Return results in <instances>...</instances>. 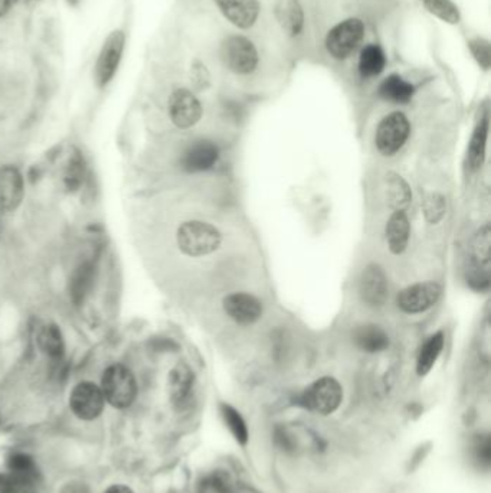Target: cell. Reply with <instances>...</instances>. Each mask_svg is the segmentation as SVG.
<instances>
[{"label": "cell", "instance_id": "23", "mask_svg": "<svg viewBox=\"0 0 491 493\" xmlns=\"http://www.w3.org/2000/svg\"><path fill=\"white\" fill-rule=\"evenodd\" d=\"M444 345H445V336H444L443 332H437L428 338L427 342L421 346L418 358H416V373L420 377H425L431 372L441 353H443Z\"/></svg>", "mask_w": 491, "mask_h": 493}, {"label": "cell", "instance_id": "29", "mask_svg": "<svg viewBox=\"0 0 491 493\" xmlns=\"http://www.w3.org/2000/svg\"><path fill=\"white\" fill-rule=\"evenodd\" d=\"M86 176V162L78 151L69 156L68 163L64 171V186L68 192H77L84 184Z\"/></svg>", "mask_w": 491, "mask_h": 493}, {"label": "cell", "instance_id": "10", "mask_svg": "<svg viewBox=\"0 0 491 493\" xmlns=\"http://www.w3.org/2000/svg\"><path fill=\"white\" fill-rule=\"evenodd\" d=\"M104 405H106V398L97 383L84 381L72 388L71 395H69V408L79 420H84V422L96 420L103 413Z\"/></svg>", "mask_w": 491, "mask_h": 493}, {"label": "cell", "instance_id": "36", "mask_svg": "<svg viewBox=\"0 0 491 493\" xmlns=\"http://www.w3.org/2000/svg\"><path fill=\"white\" fill-rule=\"evenodd\" d=\"M471 51L475 54L481 66L488 68L490 66V45L488 42L475 41L471 44Z\"/></svg>", "mask_w": 491, "mask_h": 493}, {"label": "cell", "instance_id": "11", "mask_svg": "<svg viewBox=\"0 0 491 493\" xmlns=\"http://www.w3.org/2000/svg\"><path fill=\"white\" fill-rule=\"evenodd\" d=\"M214 4L222 16L241 31L256 26L263 12L259 0H214Z\"/></svg>", "mask_w": 491, "mask_h": 493}, {"label": "cell", "instance_id": "33", "mask_svg": "<svg viewBox=\"0 0 491 493\" xmlns=\"http://www.w3.org/2000/svg\"><path fill=\"white\" fill-rule=\"evenodd\" d=\"M423 213L428 224L437 226L447 214V201L438 192H433L423 199Z\"/></svg>", "mask_w": 491, "mask_h": 493}, {"label": "cell", "instance_id": "22", "mask_svg": "<svg viewBox=\"0 0 491 493\" xmlns=\"http://www.w3.org/2000/svg\"><path fill=\"white\" fill-rule=\"evenodd\" d=\"M353 341L359 350L368 353H379L388 350L389 336L381 326H359L353 333Z\"/></svg>", "mask_w": 491, "mask_h": 493}, {"label": "cell", "instance_id": "4", "mask_svg": "<svg viewBox=\"0 0 491 493\" xmlns=\"http://www.w3.org/2000/svg\"><path fill=\"white\" fill-rule=\"evenodd\" d=\"M222 233L212 224L192 219L182 224L176 233L179 250L188 257H206L222 246Z\"/></svg>", "mask_w": 491, "mask_h": 493}, {"label": "cell", "instance_id": "20", "mask_svg": "<svg viewBox=\"0 0 491 493\" xmlns=\"http://www.w3.org/2000/svg\"><path fill=\"white\" fill-rule=\"evenodd\" d=\"M378 94L389 103L408 104L415 94V86L400 74H392L379 84Z\"/></svg>", "mask_w": 491, "mask_h": 493}, {"label": "cell", "instance_id": "34", "mask_svg": "<svg viewBox=\"0 0 491 493\" xmlns=\"http://www.w3.org/2000/svg\"><path fill=\"white\" fill-rule=\"evenodd\" d=\"M0 493H38V482L7 472L0 475Z\"/></svg>", "mask_w": 491, "mask_h": 493}, {"label": "cell", "instance_id": "40", "mask_svg": "<svg viewBox=\"0 0 491 493\" xmlns=\"http://www.w3.org/2000/svg\"><path fill=\"white\" fill-rule=\"evenodd\" d=\"M104 493H134L133 490L130 489L129 487H124V485H114V487H110L109 489Z\"/></svg>", "mask_w": 491, "mask_h": 493}, {"label": "cell", "instance_id": "18", "mask_svg": "<svg viewBox=\"0 0 491 493\" xmlns=\"http://www.w3.org/2000/svg\"><path fill=\"white\" fill-rule=\"evenodd\" d=\"M194 375L188 363L179 362L169 373V395L176 407L188 404L193 390Z\"/></svg>", "mask_w": 491, "mask_h": 493}, {"label": "cell", "instance_id": "9", "mask_svg": "<svg viewBox=\"0 0 491 493\" xmlns=\"http://www.w3.org/2000/svg\"><path fill=\"white\" fill-rule=\"evenodd\" d=\"M168 113L174 126L181 131H188L201 121L204 107L193 91L181 87L173 89L169 97Z\"/></svg>", "mask_w": 491, "mask_h": 493}, {"label": "cell", "instance_id": "35", "mask_svg": "<svg viewBox=\"0 0 491 493\" xmlns=\"http://www.w3.org/2000/svg\"><path fill=\"white\" fill-rule=\"evenodd\" d=\"M198 493H234V490L224 473H214L201 480Z\"/></svg>", "mask_w": 491, "mask_h": 493}, {"label": "cell", "instance_id": "2", "mask_svg": "<svg viewBox=\"0 0 491 493\" xmlns=\"http://www.w3.org/2000/svg\"><path fill=\"white\" fill-rule=\"evenodd\" d=\"M219 59L226 71L234 76L246 79L258 71L263 54L258 44L244 34H226L219 45Z\"/></svg>", "mask_w": 491, "mask_h": 493}, {"label": "cell", "instance_id": "14", "mask_svg": "<svg viewBox=\"0 0 491 493\" xmlns=\"http://www.w3.org/2000/svg\"><path fill=\"white\" fill-rule=\"evenodd\" d=\"M25 196V184L21 172L14 166L0 169V211L14 213Z\"/></svg>", "mask_w": 491, "mask_h": 493}, {"label": "cell", "instance_id": "26", "mask_svg": "<svg viewBox=\"0 0 491 493\" xmlns=\"http://www.w3.org/2000/svg\"><path fill=\"white\" fill-rule=\"evenodd\" d=\"M386 178H388L386 181H388V198L391 208L393 211H406L413 203V191L408 182L395 172H389Z\"/></svg>", "mask_w": 491, "mask_h": 493}, {"label": "cell", "instance_id": "5", "mask_svg": "<svg viewBox=\"0 0 491 493\" xmlns=\"http://www.w3.org/2000/svg\"><path fill=\"white\" fill-rule=\"evenodd\" d=\"M101 391L110 405L127 408L137 397V383L133 372L121 363H113L106 368L101 377Z\"/></svg>", "mask_w": 491, "mask_h": 493}, {"label": "cell", "instance_id": "6", "mask_svg": "<svg viewBox=\"0 0 491 493\" xmlns=\"http://www.w3.org/2000/svg\"><path fill=\"white\" fill-rule=\"evenodd\" d=\"M343 388L338 380L323 377L314 381L298 398V404L316 414L329 415L340 407Z\"/></svg>", "mask_w": 491, "mask_h": 493}, {"label": "cell", "instance_id": "31", "mask_svg": "<svg viewBox=\"0 0 491 493\" xmlns=\"http://www.w3.org/2000/svg\"><path fill=\"white\" fill-rule=\"evenodd\" d=\"M7 472L16 477H26V479L37 480L39 482L38 466L26 453H14L7 459Z\"/></svg>", "mask_w": 491, "mask_h": 493}, {"label": "cell", "instance_id": "1", "mask_svg": "<svg viewBox=\"0 0 491 493\" xmlns=\"http://www.w3.org/2000/svg\"><path fill=\"white\" fill-rule=\"evenodd\" d=\"M379 0H336L330 11L316 9L320 48L330 62L356 58L378 16Z\"/></svg>", "mask_w": 491, "mask_h": 493}, {"label": "cell", "instance_id": "19", "mask_svg": "<svg viewBox=\"0 0 491 493\" xmlns=\"http://www.w3.org/2000/svg\"><path fill=\"white\" fill-rule=\"evenodd\" d=\"M411 224L406 211H393L386 223V241L393 256H401L410 243Z\"/></svg>", "mask_w": 491, "mask_h": 493}, {"label": "cell", "instance_id": "39", "mask_svg": "<svg viewBox=\"0 0 491 493\" xmlns=\"http://www.w3.org/2000/svg\"><path fill=\"white\" fill-rule=\"evenodd\" d=\"M62 493H89L84 485H79V483H69L67 487L64 488Z\"/></svg>", "mask_w": 491, "mask_h": 493}, {"label": "cell", "instance_id": "21", "mask_svg": "<svg viewBox=\"0 0 491 493\" xmlns=\"http://www.w3.org/2000/svg\"><path fill=\"white\" fill-rule=\"evenodd\" d=\"M488 131H490V121L486 114L477 126H475L473 136L467 149V168L471 172L478 171L486 161V149H487Z\"/></svg>", "mask_w": 491, "mask_h": 493}, {"label": "cell", "instance_id": "7", "mask_svg": "<svg viewBox=\"0 0 491 493\" xmlns=\"http://www.w3.org/2000/svg\"><path fill=\"white\" fill-rule=\"evenodd\" d=\"M411 121L403 111H392L378 124L375 144L379 153L391 158L405 146L410 139Z\"/></svg>", "mask_w": 491, "mask_h": 493}, {"label": "cell", "instance_id": "13", "mask_svg": "<svg viewBox=\"0 0 491 493\" xmlns=\"http://www.w3.org/2000/svg\"><path fill=\"white\" fill-rule=\"evenodd\" d=\"M360 298L371 308L385 305L389 296L388 278L379 264H369L360 278Z\"/></svg>", "mask_w": 491, "mask_h": 493}, {"label": "cell", "instance_id": "38", "mask_svg": "<svg viewBox=\"0 0 491 493\" xmlns=\"http://www.w3.org/2000/svg\"><path fill=\"white\" fill-rule=\"evenodd\" d=\"M25 0H0V21L9 16Z\"/></svg>", "mask_w": 491, "mask_h": 493}, {"label": "cell", "instance_id": "3", "mask_svg": "<svg viewBox=\"0 0 491 493\" xmlns=\"http://www.w3.org/2000/svg\"><path fill=\"white\" fill-rule=\"evenodd\" d=\"M129 35L124 27H114L104 38L92 67V79L97 89H106L113 84L126 58Z\"/></svg>", "mask_w": 491, "mask_h": 493}, {"label": "cell", "instance_id": "27", "mask_svg": "<svg viewBox=\"0 0 491 493\" xmlns=\"http://www.w3.org/2000/svg\"><path fill=\"white\" fill-rule=\"evenodd\" d=\"M491 228L485 224L471 241V261L478 270H490Z\"/></svg>", "mask_w": 491, "mask_h": 493}, {"label": "cell", "instance_id": "17", "mask_svg": "<svg viewBox=\"0 0 491 493\" xmlns=\"http://www.w3.org/2000/svg\"><path fill=\"white\" fill-rule=\"evenodd\" d=\"M386 52L382 45L368 42L356 55V69L363 79H373L386 68Z\"/></svg>", "mask_w": 491, "mask_h": 493}, {"label": "cell", "instance_id": "8", "mask_svg": "<svg viewBox=\"0 0 491 493\" xmlns=\"http://www.w3.org/2000/svg\"><path fill=\"white\" fill-rule=\"evenodd\" d=\"M443 288L437 281H421L400 291L396 305L406 315H420L437 305Z\"/></svg>", "mask_w": 491, "mask_h": 493}, {"label": "cell", "instance_id": "12", "mask_svg": "<svg viewBox=\"0 0 491 493\" xmlns=\"http://www.w3.org/2000/svg\"><path fill=\"white\" fill-rule=\"evenodd\" d=\"M224 310L238 325L251 326L261 319L264 308L258 298L239 291L224 299Z\"/></svg>", "mask_w": 491, "mask_h": 493}, {"label": "cell", "instance_id": "16", "mask_svg": "<svg viewBox=\"0 0 491 493\" xmlns=\"http://www.w3.org/2000/svg\"><path fill=\"white\" fill-rule=\"evenodd\" d=\"M276 16L284 34L290 38H298L306 31V9L300 0H280Z\"/></svg>", "mask_w": 491, "mask_h": 493}, {"label": "cell", "instance_id": "24", "mask_svg": "<svg viewBox=\"0 0 491 493\" xmlns=\"http://www.w3.org/2000/svg\"><path fill=\"white\" fill-rule=\"evenodd\" d=\"M94 274H96V268L89 261L79 264L72 273L71 280H69V296L76 305L84 301L91 290Z\"/></svg>", "mask_w": 491, "mask_h": 493}, {"label": "cell", "instance_id": "37", "mask_svg": "<svg viewBox=\"0 0 491 493\" xmlns=\"http://www.w3.org/2000/svg\"><path fill=\"white\" fill-rule=\"evenodd\" d=\"M475 455H477V459H480L485 465L490 463V440L488 437L478 438L477 443H475Z\"/></svg>", "mask_w": 491, "mask_h": 493}, {"label": "cell", "instance_id": "30", "mask_svg": "<svg viewBox=\"0 0 491 493\" xmlns=\"http://www.w3.org/2000/svg\"><path fill=\"white\" fill-rule=\"evenodd\" d=\"M221 415L236 442L241 446H246L248 443L249 433L243 415L228 404H221Z\"/></svg>", "mask_w": 491, "mask_h": 493}, {"label": "cell", "instance_id": "41", "mask_svg": "<svg viewBox=\"0 0 491 493\" xmlns=\"http://www.w3.org/2000/svg\"><path fill=\"white\" fill-rule=\"evenodd\" d=\"M65 4L68 5L69 7L77 9V7L81 6L82 0H65Z\"/></svg>", "mask_w": 491, "mask_h": 493}, {"label": "cell", "instance_id": "25", "mask_svg": "<svg viewBox=\"0 0 491 493\" xmlns=\"http://www.w3.org/2000/svg\"><path fill=\"white\" fill-rule=\"evenodd\" d=\"M277 440L287 450L318 449L320 446L318 435H311L303 428H280L277 432Z\"/></svg>", "mask_w": 491, "mask_h": 493}, {"label": "cell", "instance_id": "28", "mask_svg": "<svg viewBox=\"0 0 491 493\" xmlns=\"http://www.w3.org/2000/svg\"><path fill=\"white\" fill-rule=\"evenodd\" d=\"M39 348L51 360H62L65 353L64 336L57 325H47L38 335Z\"/></svg>", "mask_w": 491, "mask_h": 493}, {"label": "cell", "instance_id": "15", "mask_svg": "<svg viewBox=\"0 0 491 493\" xmlns=\"http://www.w3.org/2000/svg\"><path fill=\"white\" fill-rule=\"evenodd\" d=\"M219 159V149L214 142L199 141L189 146L182 158L184 171L196 173L206 172L215 166Z\"/></svg>", "mask_w": 491, "mask_h": 493}, {"label": "cell", "instance_id": "32", "mask_svg": "<svg viewBox=\"0 0 491 493\" xmlns=\"http://www.w3.org/2000/svg\"><path fill=\"white\" fill-rule=\"evenodd\" d=\"M423 6L434 16L440 17L447 24H458L461 21L460 9L453 0H420Z\"/></svg>", "mask_w": 491, "mask_h": 493}]
</instances>
